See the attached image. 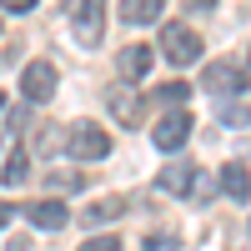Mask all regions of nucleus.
<instances>
[{
	"label": "nucleus",
	"instance_id": "aec40b11",
	"mask_svg": "<svg viewBox=\"0 0 251 251\" xmlns=\"http://www.w3.org/2000/svg\"><path fill=\"white\" fill-rule=\"evenodd\" d=\"M10 216H15V211H10L5 201H0V231H5V226H10Z\"/></svg>",
	"mask_w": 251,
	"mask_h": 251
},
{
	"label": "nucleus",
	"instance_id": "dca6fc26",
	"mask_svg": "<svg viewBox=\"0 0 251 251\" xmlns=\"http://www.w3.org/2000/svg\"><path fill=\"white\" fill-rule=\"evenodd\" d=\"M50 191H86L80 171H50Z\"/></svg>",
	"mask_w": 251,
	"mask_h": 251
},
{
	"label": "nucleus",
	"instance_id": "a211bd4d",
	"mask_svg": "<svg viewBox=\"0 0 251 251\" xmlns=\"http://www.w3.org/2000/svg\"><path fill=\"white\" fill-rule=\"evenodd\" d=\"M246 121H251L246 106H221V126H246Z\"/></svg>",
	"mask_w": 251,
	"mask_h": 251
},
{
	"label": "nucleus",
	"instance_id": "f03ea898",
	"mask_svg": "<svg viewBox=\"0 0 251 251\" xmlns=\"http://www.w3.org/2000/svg\"><path fill=\"white\" fill-rule=\"evenodd\" d=\"M161 55L171 60L176 71H191L196 60H201V35L191 25H181V20H171V25L161 30Z\"/></svg>",
	"mask_w": 251,
	"mask_h": 251
},
{
	"label": "nucleus",
	"instance_id": "412c9836",
	"mask_svg": "<svg viewBox=\"0 0 251 251\" xmlns=\"http://www.w3.org/2000/svg\"><path fill=\"white\" fill-rule=\"evenodd\" d=\"M211 5H216V0H196V10H211Z\"/></svg>",
	"mask_w": 251,
	"mask_h": 251
},
{
	"label": "nucleus",
	"instance_id": "6ab92c4d",
	"mask_svg": "<svg viewBox=\"0 0 251 251\" xmlns=\"http://www.w3.org/2000/svg\"><path fill=\"white\" fill-rule=\"evenodd\" d=\"M0 10H10V15H30L35 0H0Z\"/></svg>",
	"mask_w": 251,
	"mask_h": 251
},
{
	"label": "nucleus",
	"instance_id": "f3484780",
	"mask_svg": "<svg viewBox=\"0 0 251 251\" xmlns=\"http://www.w3.org/2000/svg\"><path fill=\"white\" fill-rule=\"evenodd\" d=\"M80 251H121V236H86Z\"/></svg>",
	"mask_w": 251,
	"mask_h": 251
},
{
	"label": "nucleus",
	"instance_id": "6e6552de",
	"mask_svg": "<svg viewBox=\"0 0 251 251\" xmlns=\"http://www.w3.org/2000/svg\"><path fill=\"white\" fill-rule=\"evenodd\" d=\"M151 66H156L151 46H126V50L116 55V75H121V86H136V80H146V75H151Z\"/></svg>",
	"mask_w": 251,
	"mask_h": 251
},
{
	"label": "nucleus",
	"instance_id": "4468645a",
	"mask_svg": "<svg viewBox=\"0 0 251 251\" xmlns=\"http://www.w3.org/2000/svg\"><path fill=\"white\" fill-rule=\"evenodd\" d=\"M25 171H30V151H25V146H15V151H10V161L0 166V181H5L10 191H15V186L25 181Z\"/></svg>",
	"mask_w": 251,
	"mask_h": 251
},
{
	"label": "nucleus",
	"instance_id": "39448f33",
	"mask_svg": "<svg viewBox=\"0 0 251 251\" xmlns=\"http://www.w3.org/2000/svg\"><path fill=\"white\" fill-rule=\"evenodd\" d=\"M246 80H251V75H246V66L226 55V60H211V66H206L201 86L211 91V96H226V91H231V96H241V91H246Z\"/></svg>",
	"mask_w": 251,
	"mask_h": 251
},
{
	"label": "nucleus",
	"instance_id": "4be33fe9",
	"mask_svg": "<svg viewBox=\"0 0 251 251\" xmlns=\"http://www.w3.org/2000/svg\"><path fill=\"white\" fill-rule=\"evenodd\" d=\"M246 66H251V46H246Z\"/></svg>",
	"mask_w": 251,
	"mask_h": 251
},
{
	"label": "nucleus",
	"instance_id": "f257e3e1",
	"mask_svg": "<svg viewBox=\"0 0 251 251\" xmlns=\"http://www.w3.org/2000/svg\"><path fill=\"white\" fill-rule=\"evenodd\" d=\"M66 20H71V35L80 46L96 50L100 30H106V0H66Z\"/></svg>",
	"mask_w": 251,
	"mask_h": 251
},
{
	"label": "nucleus",
	"instance_id": "423d86ee",
	"mask_svg": "<svg viewBox=\"0 0 251 251\" xmlns=\"http://www.w3.org/2000/svg\"><path fill=\"white\" fill-rule=\"evenodd\" d=\"M186 141H191V111H171V116H161L151 126V146L166 151V156H176Z\"/></svg>",
	"mask_w": 251,
	"mask_h": 251
},
{
	"label": "nucleus",
	"instance_id": "20e7f679",
	"mask_svg": "<svg viewBox=\"0 0 251 251\" xmlns=\"http://www.w3.org/2000/svg\"><path fill=\"white\" fill-rule=\"evenodd\" d=\"M55 66L50 60H30L25 71H20V96H25V106H46V100H55Z\"/></svg>",
	"mask_w": 251,
	"mask_h": 251
},
{
	"label": "nucleus",
	"instance_id": "5701e85b",
	"mask_svg": "<svg viewBox=\"0 0 251 251\" xmlns=\"http://www.w3.org/2000/svg\"><path fill=\"white\" fill-rule=\"evenodd\" d=\"M0 111H5V96H0Z\"/></svg>",
	"mask_w": 251,
	"mask_h": 251
},
{
	"label": "nucleus",
	"instance_id": "0eeeda50",
	"mask_svg": "<svg viewBox=\"0 0 251 251\" xmlns=\"http://www.w3.org/2000/svg\"><path fill=\"white\" fill-rule=\"evenodd\" d=\"M196 176H201V171L191 166V156H176V161L156 176V191H166V196H191V191H196Z\"/></svg>",
	"mask_w": 251,
	"mask_h": 251
},
{
	"label": "nucleus",
	"instance_id": "ddd939ff",
	"mask_svg": "<svg viewBox=\"0 0 251 251\" xmlns=\"http://www.w3.org/2000/svg\"><path fill=\"white\" fill-rule=\"evenodd\" d=\"M181 100H191V80H166V86L151 91V106H181Z\"/></svg>",
	"mask_w": 251,
	"mask_h": 251
},
{
	"label": "nucleus",
	"instance_id": "9b49d317",
	"mask_svg": "<svg viewBox=\"0 0 251 251\" xmlns=\"http://www.w3.org/2000/svg\"><path fill=\"white\" fill-rule=\"evenodd\" d=\"M221 196H231V201H246L251 196V171L241 161H226L221 166Z\"/></svg>",
	"mask_w": 251,
	"mask_h": 251
},
{
	"label": "nucleus",
	"instance_id": "1a4fd4ad",
	"mask_svg": "<svg viewBox=\"0 0 251 251\" xmlns=\"http://www.w3.org/2000/svg\"><path fill=\"white\" fill-rule=\"evenodd\" d=\"M111 116L126 126V131H136V126H141V116H146V100H141L131 86H116V91H111Z\"/></svg>",
	"mask_w": 251,
	"mask_h": 251
},
{
	"label": "nucleus",
	"instance_id": "f8f14e48",
	"mask_svg": "<svg viewBox=\"0 0 251 251\" xmlns=\"http://www.w3.org/2000/svg\"><path fill=\"white\" fill-rule=\"evenodd\" d=\"M166 0H121V20L126 25H151V20H161Z\"/></svg>",
	"mask_w": 251,
	"mask_h": 251
},
{
	"label": "nucleus",
	"instance_id": "b1692460",
	"mask_svg": "<svg viewBox=\"0 0 251 251\" xmlns=\"http://www.w3.org/2000/svg\"><path fill=\"white\" fill-rule=\"evenodd\" d=\"M246 231H251V221H246Z\"/></svg>",
	"mask_w": 251,
	"mask_h": 251
},
{
	"label": "nucleus",
	"instance_id": "2eb2a0df",
	"mask_svg": "<svg viewBox=\"0 0 251 251\" xmlns=\"http://www.w3.org/2000/svg\"><path fill=\"white\" fill-rule=\"evenodd\" d=\"M126 211V201L121 196H111V201H96V206H86V216H80V221H86V226H100V221H116Z\"/></svg>",
	"mask_w": 251,
	"mask_h": 251
},
{
	"label": "nucleus",
	"instance_id": "9d476101",
	"mask_svg": "<svg viewBox=\"0 0 251 251\" xmlns=\"http://www.w3.org/2000/svg\"><path fill=\"white\" fill-rule=\"evenodd\" d=\"M25 216H30V226H40V231H60V226L71 221V206L60 196H50V201H35Z\"/></svg>",
	"mask_w": 251,
	"mask_h": 251
},
{
	"label": "nucleus",
	"instance_id": "7ed1b4c3",
	"mask_svg": "<svg viewBox=\"0 0 251 251\" xmlns=\"http://www.w3.org/2000/svg\"><path fill=\"white\" fill-rule=\"evenodd\" d=\"M66 151L75 161H106L111 156V136L100 131L96 121H75L71 131H66Z\"/></svg>",
	"mask_w": 251,
	"mask_h": 251
}]
</instances>
